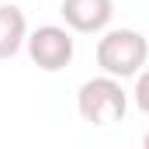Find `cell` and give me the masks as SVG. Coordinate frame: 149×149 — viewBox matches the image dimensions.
Wrapping results in <instances>:
<instances>
[{
	"label": "cell",
	"instance_id": "1",
	"mask_svg": "<svg viewBox=\"0 0 149 149\" xmlns=\"http://www.w3.org/2000/svg\"><path fill=\"white\" fill-rule=\"evenodd\" d=\"M146 38L139 31H128V28H118L108 31L97 45V63L108 70L111 76H135L146 66Z\"/></svg>",
	"mask_w": 149,
	"mask_h": 149
},
{
	"label": "cell",
	"instance_id": "2",
	"mask_svg": "<svg viewBox=\"0 0 149 149\" xmlns=\"http://www.w3.org/2000/svg\"><path fill=\"white\" fill-rule=\"evenodd\" d=\"M76 108L83 114V121H90V125L121 121V114H125V90H121V83H114L111 76L87 80L80 87V94H76Z\"/></svg>",
	"mask_w": 149,
	"mask_h": 149
},
{
	"label": "cell",
	"instance_id": "3",
	"mask_svg": "<svg viewBox=\"0 0 149 149\" xmlns=\"http://www.w3.org/2000/svg\"><path fill=\"white\" fill-rule=\"evenodd\" d=\"M28 56H31V63L38 70L56 73V70H63L73 59V38L63 28H56V24H45V28H38L28 38Z\"/></svg>",
	"mask_w": 149,
	"mask_h": 149
},
{
	"label": "cell",
	"instance_id": "4",
	"mask_svg": "<svg viewBox=\"0 0 149 149\" xmlns=\"http://www.w3.org/2000/svg\"><path fill=\"white\" fill-rule=\"evenodd\" d=\"M111 0H63V17L76 31H101L111 21Z\"/></svg>",
	"mask_w": 149,
	"mask_h": 149
},
{
	"label": "cell",
	"instance_id": "5",
	"mask_svg": "<svg viewBox=\"0 0 149 149\" xmlns=\"http://www.w3.org/2000/svg\"><path fill=\"white\" fill-rule=\"evenodd\" d=\"M24 42V14L10 3H0V59L14 56Z\"/></svg>",
	"mask_w": 149,
	"mask_h": 149
},
{
	"label": "cell",
	"instance_id": "6",
	"mask_svg": "<svg viewBox=\"0 0 149 149\" xmlns=\"http://www.w3.org/2000/svg\"><path fill=\"white\" fill-rule=\"evenodd\" d=\"M135 104L149 114V70L139 76V83H135Z\"/></svg>",
	"mask_w": 149,
	"mask_h": 149
},
{
	"label": "cell",
	"instance_id": "7",
	"mask_svg": "<svg viewBox=\"0 0 149 149\" xmlns=\"http://www.w3.org/2000/svg\"><path fill=\"white\" fill-rule=\"evenodd\" d=\"M142 142H146V149H149V132H146V139H142Z\"/></svg>",
	"mask_w": 149,
	"mask_h": 149
}]
</instances>
